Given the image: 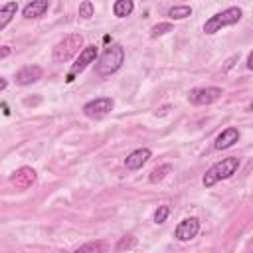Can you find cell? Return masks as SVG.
<instances>
[{"label":"cell","mask_w":253,"mask_h":253,"mask_svg":"<svg viewBox=\"0 0 253 253\" xmlns=\"http://www.w3.org/2000/svg\"><path fill=\"white\" fill-rule=\"evenodd\" d=\"M136 247V237H132V235H125V237H121L119 239V243H117V251H128V249H134Z\"/></svg>","instance_id":"18"},{"label":"cell","mask_w":253,"mask_h":253,"mask_svg":"<svg viewBox=\"0 0 253 253\" xmlns=\"http://www.w3.org/2000/svg\"><path fill=\"white\" fill-rule=\"evenodd\" d=\"M97 45L95 43H91V45H85L81 51H79V55H77V59H75V63L71 65V69L67 71V75H65V83H71L81 71H85L87 67H89V63H93L95 59H97Z\"/></svg>","instance_id":"5"},{"label":"cell","mask_w":253,"mask_h":253,"mask_svg":"<svg viewBox=\"0 0 253 253\" xmlns=\"http://www.w3.org/2000/svg\"><path fill=\"white\" fill-rule=\"evenodd\" d=\"M83 45V38H81V34H69V36H65L63 40H59L55 45H53V53H51V57H53V61L55 63H65V61H69L73 55H77Z\"/></svg>","instance_id":"4"},{"label":"cell","mask_w":253,"mask_h":253,"mask_svg":"<svg viewBox=\"0 0 253 253\" xmlns=\"http://www.w3.org/2000/svg\"><path fill=\"white\" fill-rule=\"evenodd\" d=\"M36 180H38V174H36V170L30 168V166H22V168H18L16 172L10 174V184L16 186L18 190H28V188H32V186L36 184Z\"/></svg>","instance_id":"8"},{"label":"cell","mask_w":253,"mask_h":253,"mask_svg":"<svg viewBox=\"0 0 253 253\" xmlns=\"http://www.w3.org/2000/svg\"><path fill=\"white\" fill-rule=\"evenodd\" d=\"M168 213H170V208H168V206H158L156 211H154V223H156V225L164 223L166 217H168Z\"/></svg>","instance_id":"21"},{"label":"cell","mask_w":253,"mask_h":253,"mask_svg":"<svg viewBox=\"0 0 253 253\" xmlns=\"http://www.w3.org/2000/svg\"><path fill=\"white\" fill-rule=\"evenodd\" d=\"M2 109H4V115H10V109H8V105H6V103H2Z\"/></svg>","instance_id":"26"},{"label":"cell","mask_w":253,"mask_h":253,"mask_svg":"<svg viewBox=\"0 0 253 253\" xmlns=\"http://www.w3.org/2000/svg\"><path fill=\"white\" fill-rule=\"evenodd\" d=\"M150 156H152L150 148H146V146L144 148H136L125 158V166H126V170H138L148 162Z\"/></svg>","instance_id":"12"},{"label":"cell","mask_w":253,"mask_h":253,"mask_svg":"<svg viewBox=\"0 0 253 253\" xmlns=\"http://www.w3.org/2000/svg\"><path fill=\"white\" fill-rule=\"evenodd\" d=\"M247 69H253V51L247 55Z\"/></svg>","instance_id":"24"},{"label":"cell","mask_w":253,"mask_h":253,"mask_svg":"<svg viewBox=\"0 0 253 253\" xmlns=\"http://www.w3.org/2000/svg\"><path fill=\"white\" fill-rule=\"evenodd\" d=\"M93 12H95V6H93L91 0H83V2L79 4V18L89 20V18L93 16Z\"/></svg>","instance_id":"19"},{"label":"cell","mask_w":253,"mask_h":253,"mask_svg":"<svg viewBox=\"0 0 253 253\" xmlns=\"http://www.w3.org/2000/svg\"><path fill=\"white\" fill-rule=\"evenodd\" d=\"M221 95H223V91L219 87H196L188 93V101L196 107H204V105L215 103Z\"/></svg>","instance_id":"6"},{"label":"cell","mask_w":253,"mask_h":253,"mask_svg":"<svg viewBox=\"0 0 253 253\" xmlns=\"http://www.w3.org/2000/svg\"><path fill=\"white\" fill-rule=\"evenodd\" d=\"M198 231H200V219L198 217H186L176 225L174 237L178 241H190L198 235Z\"/></svg>","instance_id":"9"},{"label":"cell","mask_w":253,"mask_h":253,"mask_svg":"<svg viewBox=\"0 0 253 253\" xmlns=\"http://www.w3.org/2000/svg\"><path fill=\"white\" fill-rule=\"evenodd\" d=\"M113 105L115 103H113L111 97H97V99H93V101H89V103L83 105V113L89 119H101L107 113H111Z\"/></svg>","instance_id":"7"},{"label":"cell","mask_w":253,"mask_h":253,"mask_svg":"<svg viewBox=\"0 0 253 253\" xmlns=\"http://www.w3.org/2000/svg\"><path fill=\"white\" fill-rule=\"evenodd\" d=\"M105 249V243L101 241H95V243H85L81 247H77V251H103Z\"/></svg>","instance_id":"22"},{"label":"cell","mask_w":253,"mask_h":253,"mask_svg":"<svg viewBox=\"0 0 253 253\" xmlns=\"http://www.w3.org/2000/svg\"><path fill=\"white\" fill-rule=\"evenodd\" d=\"M170 172H172V166H170V164H160V166H156V168L150 172L148 180H150L152 184H156V182H162V180L166 178V174H170Z\"/></svg>","instance_id":"16"},{"label":"cell","mask_w":253,"mask_h":253,"mask_svg":"<svg viewBox=\"0 0 253 253\" xmlns=\"http://www.w3.org/2000/svg\"><path fill=\"white\" fill-rule=\"evenodd\" d=\"M49 8V0H32L24 6L22 10V16L26 20H36V18H42Z\"/></svg>","instance_id":"13"},{"label":"cell","mask_w":253,"mask_h":253,"mask_svg":"<svg viewBox=\"0 0 253 253\" xmlns=\"http://www.w3.org/2000/svg\"><path fill=\"white\" fill-rule=\"evenodd\" d=\"M6 85H8V81H6V79H2V81H0V89L4 91V89H6Z\"/></svg>","instance_id":"25"},{"label":"cell","mask_w":253,"mask_h":253,"mask_svg":"<svg viewBox=\"0 0 253 253\" xmlns=\"http://www.w3.org/2000/svg\"><path fill=\"white\" fill-rule=\"evenodd\" d=\"M125 63V47L121 43H111L97 59V73L99 75H113Z\"/></svg>","instance_id":"2"},{"label":"cell","mask_w":253,"mask_h":253,"mask_svg":"<svg viewBox=\"0 0 253 253\" xmlns=\"http://www.w3.org/2000/svg\"><path fill=\"white\" fill-rule=\"evenodd\" d=\"M132 10H134L132 0H115V4H113V14L117 18H126L132 14Z\"/></svg>","instance_id":"15"},{"label":"cell","mask_w":253,"mask_h":253,"mask_svg":"<svg viewBox=\"0 0 253 253\" xmlns=\"http://www.w3.org/2000/svg\"><path fill=\"white\" fill-rule=\"evenodd\" d=\"M243 16V10L239 6H231V8H225L213 16H210L206 22H204V32L206 34H217L221 28H227V26H233L241 20Z\"/></svg>","instance_id":"3"},{"label":"cell","mask_w":253,"mask_h":253,"mask_svg":"<svg viewBox=\"0 0 253 253\" xmlns=\"http://www.w3.org/2000/svg\"><path fill=\"white\" fill-rule=\"evenodd\" d=\"M192 14V8L190 6H172L168 10V18L170 20H184Z\"/></svg>","instance_id":"17"},{"label":"cell","mask_w":253,"mask_h":253,"mask_svg":"<svg viewBox=\"0 0 253 253\" xmlns=\"http://www.w3.org/2000/svg\"><path fill=\"white\" fill-rule=\"evenodd\" d=\"M237 168H239V158H237V156L221 158L219 162L211 164V166L206 170V174H204V178H202L204 188H211V186L217 184L219 180H227V178H231V176L237 172Z\"/></svg>","instance_id":"1"},{"label":"cell","mask_w":253,"mask_h":253,"mask_svg":"<svg viewBox=\"0 0 253 253\" xmlns=\"http://www.w3.org/2000/svg\"><path fill=\"white\" fill-rule=\"evenodd\" d=\"M237 140H239V130H237V126H227V128H223V130L215 136L213 148H215V150H225V148L233 146Z\"/></svg>","instance_id":"11"},{"label":"cell","mask_w":253,"mask_h":253,"mask_svg":"<svg viewBox=\"0 0 253 253\" xmlns=\"http://www.w3.org/2000/svg\"><path fill=\"white\" fill-rule=\"evenodd\" d=\"M42 67L40 65H24L22 69L16 71V83L18 85H32L38 79H42Z\"/></svg>","instance_id":"10"},{"label":"cell","mask_w":253,"mask_h":253,"mask_svg":"<svg viewBox=\"0 0 253 253\" xmlns=\"http://www.w3.org/2000/svg\"><path fill=\"white\" fill-rule=\"evenodd\" d=\"M8 55H10V47H8V45H4V47H2V53H0V57L4 59V57H8Z\"/></svg>","instance_id":"23"},{"label":"cell","mask_w":253,"mask_h":253,"mask_svg":"<svg viewBox=\"0 0 253 253\" xmlns=\"http://www.w3.org/2000/svg\"><path fill=\"white\" fill-rule=\"evenodd\" d=\"M168 32H172V24H170V22H162V24H156V26L150 30V36H152V38H158V36H164V34H168Z\"/></svg>","instance_id":"20"},{"label":"cell","mask_w":253,"mask_h":253,"mask_svg":"<svg viewBox=\"0 0 253 253\" xmlns=\"http://www.w3.org/2000/svg\"><path fill=\"white\" fill-rule=\"evenodd\" d=\"M16 12H18V4L16 2H6L0 8V30H4L10 24V20L16 16Z\"/></svg>","instance_id":"14"}]
</instances>
